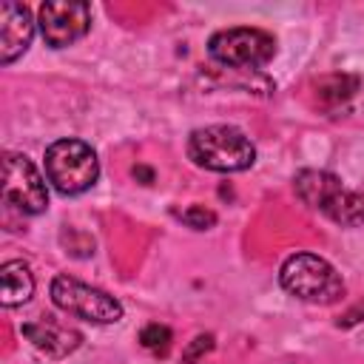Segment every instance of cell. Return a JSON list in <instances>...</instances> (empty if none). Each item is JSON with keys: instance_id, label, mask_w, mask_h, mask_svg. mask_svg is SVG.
<instances>
[{"instance_id": "5", "label": "cell", "mask_w": 364, "mask_h": 364, "mask_svg": "<svg viewBox=\"0 0 364 364\" xmlns=\"http://www.w3.org/2000/svg\"><path fill=\"white\" fill-rule=\"evenodd\" d=\"M208 54L228 68H242V71L262 68L276 57V37L264 28H250V26L222 28L210 34Z\"/></svg>"}, {"instance_id": "4", "label": "cell", "mask_w": 364, "mask_h": 364, "mask_svg": "<svg viewBox=\"0 0 364 364\" xmlns=\"http://www.w3.org/2000/svg\"><path fill=\"white\" fill-rule=\"evenodd\" d=\"M46 176L63 196H80L100 179L97 151L82 139H54L46 148Z\"/></svg>"}, {"instance_id": "16", "label": "cell", "mask_w": 364, "mask_h": 364, "mask_svg": "<svg viewBox=\"0 0 364 364\" xmlns=\"http://www.w3.org/2000/svg\"><path fill=\"white\" fill-rule=\"evenodd\" d=\"M358 321H364V301H358V304H355V307H350V310H347V313H341V316H338V321H336V324H338V327H344V330H347V327H353V324H358Z\"/></svg>"}, {"instance_id": "2", "label": "cell", "mask_w": 364, "mask_h": 364, "mask_svg": "<svg viewBox=\"0 0 364 364\" xmlns=\"http://www.w3.org/2000/svg\"><path fill=\"white\" fill-rule=\"evenodd\" d=\"M293 191L307 208L321 210L327 219H333L341 228L364 225V193L344 188L341 179L330 171H316V168L299 171L293 176Z\"/></svg>"}, {"instance_id": "11", "label": "cell", "mask_w": 364, "mask_h": 364, "mask_svg": "<svg viewBox=\"0 0 364 364\" xmlns=\"http://www.w3.org/2000/svg\"><path fill=\"white\" fill-rule=\"evenodd\" d=\"M34 296V273L23 259L0 264V301L3 307H20Z\"/></svg>"}, {"instance_id": "7", "label": "cell", "mask_w": 364, "mask_h": 364, "mask_svg": "<svg viewBox=\"0 0 364 364\" xmlns=\"http://www.w3.org/2000/svg\"><path fill=\"white\" fill-rule=\"evenodd\" d=\"M3 202L26 216H37L48 208L46 179L26 154L9 151L3 156Z\"/></svg>"}, {"instance_id": "6", "label": "cell", "mask_w": 364, "mask_h": 364, "mask_svg": "<svg viewBox=\"0 0 364 364\" xmlns=\"http://www.w3.org/2000/svg\"><path fill=\"white\" fill-rule=\"evenodd\" d=\"M51 301L63 313L91 324H117L122 318V304L114 296L65 273L51 279Z\"/></svg>"}, {"instance_id": "15", "label": "cell", "mask_w": 364, "mask_h": 364, "mask_svg": "<svg viewBox=\"0 0 364 364\" xmlns=\"http://www.w3.org/2000/svg\"><path fill=\"white\" fill-rule=\"evenodd\" d=\"M213 350V336L210 333H202V336H196L191 344H188V350H185V361L191 364V361H196L199 355H205V353H210Z\"/></svg>"}, {"instance_id": "9", "label": "cell", "mask_w": 364, "mask_h": 364, "mask_svg": "<svg viewBox=\"0 0 364 364\" xmlns=\"http://www.w3.org/2000/svg\"><path fill=\"white\" fill-rule=\"evenodd\" d=\"M34 40V20L28 6L6 0L0 6V63L11 65L20 54L28 51Z\"/></svg>"}, {"instance_id": "10", "label": "cell", "mask_w": 364, "mask_h": 364, "mask_svg": "<svg viewBox=\"0 0 364 364\" xmlns=\"http://www.w3.org/2000/svg\"><path fill=\"white\" fill-rule=\"evenodd\" d=\"M20 333L40 353H46L48 358H65L82 344V333L80 330H74V327H68V324H63V321H57L51 316L37 318V321H26L20 327Z\"/></svg>"}, {"instance_id": "1", "label": "cell", "mask_w": 364, "mask_h": 364, "mask_svg": "<svg viewBox=\"0 0 364 364\" xmlns=\"http://www.w3.org/2000/svg\"><path fill=\"white\" fill-rule=\"evenodd\" d=\"M188 156L196 168L216 173H239L256 162V145L236 125H205L191 131Z\"/></svg>"}, {"instance_id": "13", "label": "cell", "mask_w": 364, "mask_h": 364, "mask_svg": "<svg viewBox=\"0 0 364 364\" xmlns=\"http://www.w3.org/2000/svg\"><path fill=\"white\" fill-rule=\"evenodd\" d=\"M171 341H173V333L165 324H145L139 330V344L154 355H165L171 350Z\"/></svg>"}, {"instance_id": "14", "label": "cell", "mask_w": 364, "mask_h": 364, "mask_svg": "<svg viewBox=\"0 0 364 364\" xmlns=\"http://www.w3.org/2000/svg\"><path fill=\"white\" fill-rule=\"evenodd\" d=\"M173 216H176L182 225L193 228V230H210V228L216 225V213H213L210 208H205V205H191V208L173 210Z\"/></svg>"}, {"instance_id": "8", "label": "cell", "mask_w": 364, "mask_h": 364, "mask_svg": "<svg viewBox=\"0 0 364 364\" xmlns=\"http://www.w3.org/2000/svg\"><path fill=\"white\" fill-rule=\"evenodd\" d=\"M37 26L51 48H68L91 28V6L80 0H46L37 11Z\"/></svg>"}, {"instance_id": "17", "label": "cell", "mask_w": 364, "mask_h": 364, "mask_svg": "<svg viewBox=\"0 0 364 364\" xmlns=\"http://www.w3.org/2000/svg\"><path fill=\"white\" fill-rule=\"evenodd\" d=\"M131 173H134V179H139L142 185H151V182H154V171H151L148 165H134Z\"/></svg>"}, {"instance_id": "12", "label": "cell", "mask_w": 364, "mask_h": 364, "mask_svg": "<svg viewBox=\"0 0 364 364\" xmlns=\"http://www.w3.org/2000/svg\"><path fill=\"white\" fill-rule=\"evenodd\" d=\"M358 91V77L355 74H327L316 82V94L324 102H344Z\"/></svg>"}, {"instance_id": "3", "label": "cell", "mask_w": 364, "mask_h": 364, "mask_svg": "<svg viewBox=\"0 0 364 364\" xmlns=\"http://www.w3.org/2000/svg\"><path fill=\"white\" fill-rule=\"evenodd\" d=\"M282 287L307 304H336L344 296L341 273L316 253H293L279 270Z\"/></svg>"}]
</instances>
